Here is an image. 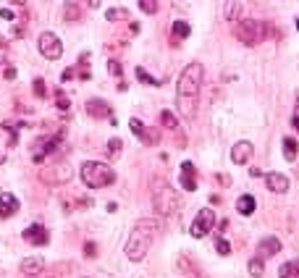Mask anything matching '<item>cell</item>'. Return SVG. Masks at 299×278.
<instances>
[{
    "mask_svg": "<svg viewBox=\"0 0 299 278\" xmlns=\"http://www.w3.org/2000/svg\"><path fill=\"white\" fill-rule=\"evenodd\" d=\"M153 207L160 218H171L181 210V197L171 189L166 181L155 179L153 181Z\"/></svg>",
    "mask_w": 299,
    "mask_h": 278,
    "instance_id": "obj_2",
    "label": "cell"
},
{
    "mask_svg": "<svg viewBox=\"0 0 299 278\" xmlns=\"http://www.w3.org/2000/svg\"><path fill=\"white\" fill-rule=\"evenodd\" d=\"M189 24H187V21H174V27H171V42H174V45H179L181 40H187L189 37Z\"/></svg>",
    "mask_w": 299,
    "mask_h": 278,
    "instance_id": "obj_18",
    "label": "cell"
},
{
    "mask_svg": "<svg viewBox=\"0 0 299 278\" xmlns=\"http://www.w3.org/2000/svg\"><path fill=\"white\" fill-rule=\"evenodd\" d=\"M296 139L294 136H283V158L286 160H296Z\"/></svg>",
    "mask_w": 299,
    "mask_h": 278,
    "instance_id": "obj_23",
    "label": "cell"
},
{
    "mask_svg": "<svg viewBox=\"0 0 299 278\" xmlns=\"http://www.w3.org/2000/svg\"><path fill=\"white\" fill-rule=\"evenodd\" d=\"M296 29H299V16H296Z\"/></svg>",
    "mask_w": 299,
    "mask_h": 278,
    "instance_id": "obj_45",
    "label": "cell"
},
{
    "mask_svg": "<svg viewBox=\"0 0 299 278\" xmlns=\"http://www.w3.org/2000/svg\"><path fill=\"white\" fill-rule=\"evenodd\" d=\"M136 79H139L142 84H150V87H160V79H155V76H150L144 68H136Z\"/></svg>",
    "mask_w": 299,
    "mask_h": 278,
    "instance_id": "obj_27",
    "label": "cell"
},
{
    "mask_svg": "<svg viewBox=\"0 0 299 278\" xmlns=\"http://www.w3.org/2000/svg\"><path fill=\"white\" fill-rule=\"evenodd\" d=\"M158 231H160V221H153V218L136 223L134 231H131V236H129V241H126V247H123L126 257H129L131 262L144 260V254L150 252V247H153V239L158 236Z\"/></svg>",
    "mask_w": 299,
    "mask_h": 278,
    "instance_id": "obj_1",
    "label": "cell"
},
{
    "mask_svg": "<svg viewBox=\"0 0 299 278\" xmlns=\"http://www.w3.org/2000/svg\"><path fill=\"white\" fill-rule=\"evenodd\" d=\"M3 163H6V155H3V153H0V166H3Z\"/></svg>",
    "mask_w": 299,
    "mask_h": 278,
    "instance_id": "obj_44",
    "label": "cell"
},
{
    "mask_svg": "<svg viewBox=\"0 0 299 278\" xmlns=\"http://www.w3.org/2000/svg\"><path fill=\"white\" fill-rule=\"evenodd\" d=\"M37 48H40V55L48 58V61H58V58L63 55V42L58 40V34H53V32H42L40 34Z\"/></svg>",
    "mask_w": 299,
    "mask_h": 278,
    "instance_id": "obj_6",
    "label": "cell"
},
{
    "mask_svg": "<svg viewBox=\"0 0 299 278\" xmlns=\"http://www.w3.org/2000/svg\"><path fill=\"white\" fill-rule=\"evenodd\" d=\"M252 155H255V147H252V142H236L234 145V150H231V160L236 166H247L249 160H252Z\"/></svg>",
    "mask_w": 299,
    "mask_h": 278,
    "instance_id": "obj_9",
    "label": "cell"
},
{
    "mask_svg": "<svg viewBox=\"0 0 299 278\" xmlns=\"http://www.w3.org/2000/svg\"><path fill=\"white\" fill-rule=\"evenodd\" d=\"M213 228H215V213L210 210V207H202V210L197 213V218L192 221V226H189V234L194 239H202L205 234H210Z\"/></svg>",
    "mask_w": 299,
    "mask_h": 278,
    "instance_id": "obj_7",
    "label": "cell"
},
{
    "mask_svg": "<svg viewBox=\"0 0 299 278\" xmlns=\"http://www.w3.org/2000/svg\"><path fill=\"white\" fill-rule=\"evenodd\" d=\"M24 239L29 241V244H34V247H45V244L50 241L48 228H45L42 223H32V226L24 231Z\"/></svg>",
    "mask_w": 299,
    "mask_h": 278,
    "instance_id": "obj_8",
    "label": "cell"
},
{
    "mask_svg": "<svg viewBox=\"0 0 299 278\" xmlns=\"http://www.w3.org/2000/svg\"><path fill=\"white\" fill-rule=\"evenodd\" d=\"M255 207H257V202H255V197H252V194H241L236 200V213H241V215H252V213H255Z\"/></svg>",
    "mask_w": 299,
    "mask_h": 278,
    "instance_id": "obj_19",
    "label": "cell"
},
{
    "mask_svg": "<svg viewBox=\"0 0 299 278\" xmlns=\"http://www.w3.org/2000/svg\"><path fill=\"white\" fill-rule=\"evenodd\" d=\"M126 16H129V14H126L123 8H110L108 14H105V19H108V21H121V19H126Z\"/></svg>",
    "mask_w": 299,
    "mask_h": 278,
    "instance_id": "obj_29",
    "label": "cell"
},
{
    "mask_svg": "<svg viewBox=\"0 0 299 278\" xmlns=\"http://www.w3.org/2000/svg\"><path fill=\"white\" fill-rule=\"evenodd\" d=\"M19 268L24 275H40L45 270V260L42 257H27V260H21Z\"/></svg>",
    "mask_w": 299,
    "mask_h": 278,
    "instance_id": "obj_15",
    "label": "cell"
},
{
    "mask_svg": "<svg viewBox=\"0 0 299 278\" xmlns=\"http://www.w3.org/2000/svg\"><path fill=\"white\" fill-rule=\"evenodd\" d=\"M291 123H294V129L299 131V100H296V110H294V118H291Z\"/></svg>",
    "mask_w": 299,
    "mask_h": 278,
    "instance_id": "obj_40",
    "label": "cell"
},
{
    "mask_svg": "<svg viewBox=\"0 0 299 278\" xmlns=\"http://www.w3.org/2000/svg\"><path fill=\"white\" fill-rule=\"evenodd\" d=\"M278 278H299V260H289L278 268Z\"/></svg>",
    "mask_w": 299,
    "mask_h": 278,
    "instance_id": "obj_21",
    "label": "cell"
},
{
    "mask_svg": "<svg viewBox=\"0 0 299 278\" xmlns=\"http://www.w3.org/2000/svg\"><path fill=\"white\" fill-rule=\"evenodd\" d=\"M176 102H179L181 115H187V118H194V110H197V97H176Z\"/></svg>",
    "mask_w": 299,
    "mask_h": 278,
    "instance_id": "obj_20",
    "label": "cell"
},
{
    "mask_svg": "<svg viewBox=\"0 0 299 278\" xmlns=\"http://www.w3.org/2000/svg\"><path fill=\"white\" fill-rule=\"evenodd\" d=\"M68 176H71V168H68L66 163H58L55 168L42 173V181L45 184H63V181H68Z\"/></svg>",
    "mask_w": 299,
    "mask_h": 278,
    "instance_id": "obj_10",
    "label": "cell"
},
{
    "mask_svg": "<svg viewBox=\"0 0 299 278\" xmlns=\"http://www.w3.org/2000/svg\"><path fill=\"white\" fill-rule=\"evenodd\" d=\"M55 105H58L61 110H68V108H71V100H68L66 95H61V92H58V97H55Z\"/></svg>",
    "mask_w": 299,
    "mask_h": 278,
    "instance_id": "obj_34",
    "label": "cell"
},
{
    "mask_svg": "<svg viewBox=\"0 0 299 278\" xmlns=\"http://www.w3.org/2000/svg\"><path fill=\"white\" fill-rule=\"evenodd\" d=\"M223 16H226V21L236 24L239 19H244V8H241V3H236V0H228L223 6Z\"/></svg>",
    "mask_w": 299,
    "mask_h": 278,
    "instance_id": "obj_17",
    "label": "cell"
},
{
    "mask_svg": "<svg viewBox=\"0 0 299 278\" xmlns=\"http://www.w3.org/2000/svg\"><path fill=\"white\" fill-rule=\"evenodd\" d=\"M87 113L92 115V118H113V110H110V105L105 100H97V97H92V100H87Z\"/></svg>",
    "mask_w": 299,
    "mask_h": 278,
    "instance_id": "obj_12",
    "label": "cell"
},
{
    "mask_svg": "<svg viewBox=\"0 0 299 278\" xmlns=\"http://www.w3.org/2000/svg\"><path fill=\"white\" fill-rule=\"evenodd\" d=\"M6 129H8V126H6ZM16 142H19V136H16V129H8V145L14 147Z\"/></svg>",
    "mask_w": 299,
    "mask_h": 278,
    "instance_id": "obj_38",
    "label": "cell"
},
{
    "mask_svg": "<svg viewBox=\"0 0 299 278\" xmlns=\"http://www.w3.org/2000/svg\"><path fill=\"white\" fill-rule=\"evenodd\" d=\"M234 34L241 45L247 48H257V45L268 37V24L262 21H255V19H239L234 24Z\"/></svg>",
    "mask_w": 299,
    "mask_h": 278,
    "instance_id": "obj_4",
    "label": "cell"
},
{
    "mask_svg": "<svg viewBox=\"0 0 299 278\" xmlns=\"http://www.w3.org/2000/svg\"><path fill=\"white\" fill-rule=\"evenodd\" d=\"M0 16H3V19H14V11H11V8H3V11H0Z\"/></svg>",
    "mask_w": 299,
    "mask_h": 278,
    "instance_id": "obj_41",
    "label": "cell"
},
{
    "mask_svg": "<svg viewBox=\"0 0 299 278\" xmlns=\"http://www.w3.org/2000/svg\"><path fill=\"white\" fill-rule=\"evenodd\" d=\"M84 3H87L89 8H100V6H102V0H84Z\"/></svg>",
    "mask_w": 299,
    "mask_h": 278,
    "instance_id": "obj_42",
    "label": "cell"
},
{
    "mask_svg": "<svg viewBox=\"0 0 299 278\" xmlns=\"http://www.w3.org/2000/svg\"><path fill=\"white\" fill-rule=\"evenodd\" d=\"M84 254H87V257H95V254H97L95 241H87V244H84Z\"/></svg>",
    "mask_w": 299,
    "mask_h": 278,
    "instance_id": "obj_36",
    "label": "cell"
},
{
    "mask_svg": "<svg viewBox=\"0 0 299 278\" xmlns=\"http://www.w3.org/2000/svg\"><path fill=\"white\" fill-rule=\"evenodd\" d=\"M215 252L226 257V254H231V244H228L226 239H215Z\"/></svg>",
    "mask_w": 299,
    "mask_h": 278,
    "instance_id": "obj_30",
    "label": "cell"
},
{
    "mask_svg": "<svg viewBox=\"0 0 299 278\" xmlns=\"http://www.w3.org/2000/svg\"><path fill=\"white\" fill-rule=\"evenodd\" d=\"M278 252H281V241L275 239V236L260 239V244H257V257L268 260V257H273V254H278Z\"/></svg>",
    "mask_w": 299,
    "mask_h": 278,
    "instance_id": "obj_13",
    "label": "cell"
},
{
    "mask_svg": "<svg viewBox=\"0 0 299 278\" xmlns=\"http://www.w3.org/2000/svg\"><path fill=\"white\" fill-rule=\"evenodd\" d=\"M247 268H249V275H252V278H262V275H265V260L255 254V257L249 260Z\"/></svg>",
    "mask_w": 299,
    "mask_h": 278,
    "instance_id": "obj_22",
    "label": "cell"
},
{
    "mask_svg": "<svg viewBox=\"0 0 299 278\" xmlns=\"http://www.w3.org/2000/svg\"><path fill=\"white\" fill-rule=\"evenodd\" d=\"M3 76L8 79V82H11V79H16V68H14V66H8L6 71H3Z\"/></svg>",
    "mask_w": 299,
    "mask_h": 278,
    "instance_id": "obj_39",
    "label": "cell"
},
{
    "mask_svg": "<svg viewBox=\"0 0 299 278\" xmlns=\"http://www.w3.org/2000/svg\"><path fill=\"white\" fill-rule=\"evenodd\" d=\"M202 79H205V68H202V63H189V66L181 71L179 84H176L179 97H197V95H200V89H202Z\"/></svg>",
    "mask_w": 299,
    "mask_h": 278,
    "instance_id": "obj_5",
    "label": "cell"
},
{
    "mask_svg": "<svg viewBox=\"0 0 299 278\" xmlns=\"http://www.w3.org/2000/svg\"><path fill=\"white\" fill-rule=\"evenodd\" d=\"M129 126H131V131H134V136H136V139H139V136L144 134V129H147V126H144L139 118H131V121H129Z\"/></svg>",
    "mask_w": 299,
    "mask_h": 278,
    "instance_id": "obj_31",
    "label": "cell"
},
{
    "mask_svg": "<svg viewBox=\"0 0 299 278\" xmlns=\"http://www.w3.org/2000/svg\"><path fill=\"white\" fill-rule=\"evenodd\" d=\"M181 187L187 192L197 189V171H194V163H189V160L181 163Z\"/></svg>",
    "mask_w": 299,
    "mask_h": 278,
    "instance_id": "obj_14",
    "label": "cell"
},
{
    "mask_svg": "<svg viewBox=\"0 0 299 278\" xmlns=\"http://www.w3.org/2000/svg\"><path fill=\"white\" fill-rule=\"evenodd\" d=\"M121 150H123V145H121V139L118 136H113L110 142H108V153L113 155V158H118L121 155Z\"/></svg>",
    "mask_w": 299,
    "mask_h": 278,
    "instance_id": "obj_28",
    "label": "cell"
},
{
    "mask_svg": "<svg viewBox=\"0 0 299 278\" xmlns=\"http://www.w3.org/2000/svg\"><path fill=\"white\" fill-rule=\"evenodd\" d=\"M139 8L144 11V14H150V16H153L155 11H158V3H155V0H139Z\"/></svg>",
    "mask_w": 299,
    "mask_h": 278,
    "instance_id": "obj_33",
    "label": "cell"
},
{
    "mask_svg": "<svg viewBox=\"0 0 299 278\" xmlns=\"http://www.w3.org/2000/svg\"><path fill=\"white\" fill-rule=\"evenodd\" d=\"M74 71H76V68H66V71H63V74H61V82H71V79H74V76H76V74H74Z\"/></svg>",
    "mask_w": 299,
    "mask_h": 278,
    "instance_id": "obj_37",
    "label": "cell"
},
{
    "mask_svg": "<svg viewBox=\"0 0 299 278\" xmlns=\"http://www.w3.org/2000/svg\"><path fill=\"white\" fill-rule=\"evenodd\" d=\"M142 145H158L160 142V131L158 129H144V134L139 136Z\"/></svg>",
    "mask_w": 299,
    "mask_h": 278,
    "instance_id": "obj_26",
    "label": "cell"
},
{
    "mask_svg": "<svg viewBox=\"0 0 299 278\" xmlns=\"http://www.w3.org/2000/svg\"><path fill=\"white\" fill-rule=\"evenodd\" d=\"M79 176H82L84 187H89V189H105V187H110V184L116 181L113 168L105 166V163H100V160H87V163H82Z\"/></svg>",
    "mask_w": 299,
    "mask_h": 278,
    "instance_id": "obj_3",
    "label": "cell"
},
{
    "mask_svg": "<svg viewBox=\"0 0 299 278\" xmlns=\"http://www.w3.org/2000/svg\"><path fill=\"white\" fill-rule=\"evenodd\" d=\"M108 71H110L113 76H121V74H123V71H121V63H118V61H110V63H108Z\"/></svg>",
    "mask_w": 299,
    "mask_h": 278,
    "instance_id": "obj_35",
    "label": "cell"
},
{
    "mask_svg": "<svg viewBox=\"0 0 299 278\" xmlns=\"http://www.w3.org/2000/svg\"><path fill=\"white\" fill-rule=\"evenodd\" d=\"M11 3H14V6H24L27 0H11Z\"/></svg>",
    "mask_w": 299,
    "mask_h": 278,
    "instance_id": "obj_43",
    "label": "cell"
},
{
    "mask_svg": "<svg viewBox=\"0 0 299 278\" xmlns=\"http://www.w3.org/2000/svg\"><path fill=\"white\" fill-rule=\"evenodd\" d=\"M19 210V200L14 194H0V218H8Z\"/></svg>",
    "mask_w": 299,
    "mask_h": 278,
    "instance_id": "obj_16",
    "label": "cell"
},
{
    "mask_svg": "<svg viewBox=\"0 0 299 278\" xmlns=\"http://www.w3.org/2000/svg\"><path fill=\"white\" fill-rule=\"evenodd\" d=\"M63 19L66 21H79L82 19V8H79V3H66L63 6Z\"/></svg>",
    "mask_w": 299,
    "mask_h": 278,
    "instance_id": "obj_24",
    "label": "cell"
},
{
    "mask_svg": "<svg viewBox=\"0 0 299 278\" xmlns=\"http://www.w3.org/2000/svg\"><path fill=\"white\" fill-rule=\"evenodd\" d=\"M34 95H37L40 100H45V97H48V87H45V82H42V79H34Z\"/></svg>",
    "mask_w": 299,
    "mask_h": 278,
    "instance_id": "obj_32",
    "label": "cell"
},
{
    "mask_svg": "<svg viewBox=\"0 0 299 278\" xmlns=\"http://www.w3.org/2000/svg\"><path fill=\"white\" fill-rule=\"evenodd\" d=\"M265 184H268V189L273 194H286V192H289V176H283V173H278V171L268 173Z\"/></svg>",
    "mask_w": 299,
    "mask_h": 278,
    "instance_id": "obj_11",
    "label": "cell"
},
{
    "mask_svg": "<svg viewBox=\"0 0 299 278\" xmlns=\"http://www.w3.org/2000/svg\"><path fill=\"white\" fill-rule=\"evenodd\" d=\"M160 123L166 126V129H171V131H179V118L171 110H163L160 113Z\"/></svg>",
    "mask_w": 299,
    "mask_h": 278,
    "instance_id": "obj_25",
    "label": "cell"
}]
</instances>
